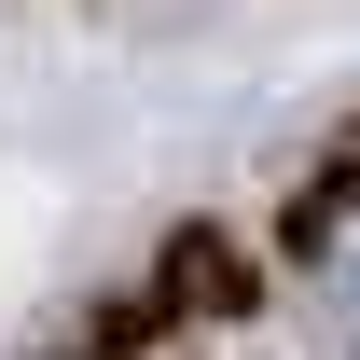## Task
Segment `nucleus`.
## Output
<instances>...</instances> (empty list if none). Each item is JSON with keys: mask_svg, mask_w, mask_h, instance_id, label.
<instances>
[{"mask_svg": "<svg viewBox=\"0 0 360 360\" xmlns=\"http://www.w3.org/2000/svg\"><path fill=\"white\" fill-rule=\"evenodd\" d=\"M291 291H305V333L319 360H360V139L319 167L305 222H291Z\"/></svg>", "mask_w": 360, "mask_h": 360, "instance_id": "1", "label": "nucleus"}]
</instances>
